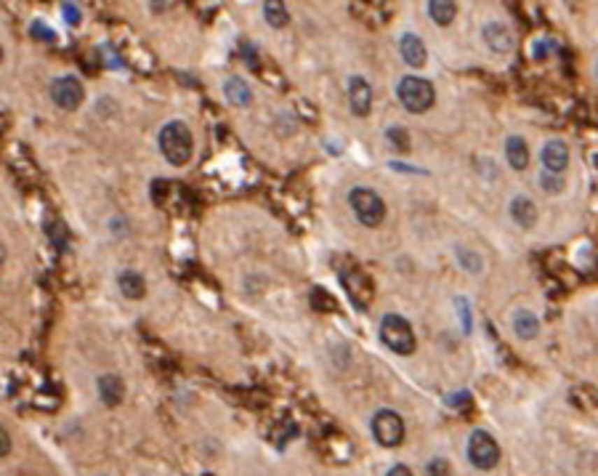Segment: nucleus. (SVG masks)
Listing matches in <instances>:
<instances>
[{"label":"nucleus","mask_w":598,"mask_h":476,"mask_svg":"<svg viewBox=\"0 0 598 476\" xmlns=\"http://www.w3.org/2000/svg\"><path fill=\"white\" fill-rule=\"evenodd\" d=\"M159 152L171 165H186L192 152H194V139L189 125L181 120H173L168 125H162L159 131Z\"/></svg>","instance_id":"nucleus-1"},{"label":"nucleus","mask_w":598,"mask_h":476,"mask_svg":"<svg viewBox=\"0 0 598 476\" xmlns=\"http://www.w3.org/2000/svg\"><path fill=\"white\" fill-rule=\"evenodd\" d=\"M397 96L399 104L404 106L412 115H420V112H428L434 106V99H436V91L434 85L423 78H415V75H407V78L399 80L397 85Z\"/></svg>","instance_id":"nucleus-2"},{"label":"nucleus","mask_w":598,"mask_h":476,"mask_svg":"<svg viewBox=\"0 0 598 476\" xmlns=\"http://www.w3.org/2000/svg\"><path fill=\"white\" fill-rule=\"evenodd\" d=\"M380 341H383L394 354H401V357L412 354L415 346H418V338H415V332H412V325L404 317H399V314H385L383 317V322H380Z\"/></svg>","instance_id":"nucleus-3"},{"label":"nucleus","mask_w":598,"mask_h":476,"mask_svg":"<svg viewBox=\"0 0 598 476\" xmlns=\"http://www.w3.org/2000/svg\"><path fill=\"white\" fill-rule=\"evenodd\" d=\"M348 205L364 226H380L385 218V205L378 192H372L367 186H354L348 192Z\"/></svg>","instance_id":"nucleus-4"},{"label":"nucleus","mask_w":598,"mask_h":476,"mask_svg":"<svg viewBox=\"0 0 598 476\" xmlns=\"http://www.w3.org/2000/svg\"><path fill=\"white\" fill-rule=\"evenodd\" d=\"M465 452H468V461L476 465L478 471H492L494 465L500 463V444L494 442L492 434L481 431V428L468 437Z\"/></svg>","instance_id":"nucleus-5"},{"label":"nucleus","mask_w":598,"mask_h":476,"mask_svg":"<svg viewBox=\"0 0 598 476\" xmlns=\"http://www.w3.org/2000/svg\"><path fill=\"white\" fill-rule=\"evenodd\" d=\"M372 437L383 447H399L404 442V421L394 410H378L372 418Z\"/></svg>","instance_id":"nucleus-6"},{"label":"nucleus","mask_w":598,"mask_h":476,"mask_svg":"<svg viewBox=\"0 0 598 476\" xmlns=\"http://www.w3.org/2000/svg\"><path fill=\"white\" fill-rule=\"evenodd\" d=\"M48 96H51V102L59 109H64V112H75L80 104H83V83L78 78H72V75H64V78H56L51 80V85H48Z\"/></svg>","instance_id":"nucleus-7"},{"label":"nucleus","mask_w":598,"mask_h":476,"mask_svg":"<svg viewBox=\"0 0 598 476\" xmlns=\"http://www.w3.org/2000/svg\"><path fill=\"white\" fill-rule=\"evenodd\" d=\"M341 277H343L346 293L351 295V301H354L359 309H364V306L370 304L372 285H370V279H367V274H364L362 269H357V266H348Z\"/></svg>","instance_id":"nucleus-8"},{"label":"nucleus","mask_w":598,"mask_h":476,"mask_svg":"<svg viewBox=\"0 0 598 476\" xmlns=\"http://www.w3.org/2000/svg\"><path fill=\"white\" fill-rule=\"evenodd\" d=\"M348 106L357 118H367L372 109V85L359 75L348 80Z\"/></svg>","instance_id":"nucleus-9"},{"label":"nucleus","mask_w":598,"mask_h":476,"mask_svg":"<svg viewBox=\"0 0 598 476\" xmlns=\"http://www.w3.org/2000/svg\"><path fill=\"white\" fill-rule=\"evenodd\" d=\"M540 160H543L545 171L561 176V173L567 171V165H569V146H567V141H561V139H550L543 146Z\"/></svg>","instance_id":"nucleus-10"},{"label":"nucleus","mask_w":598,"mask_h":476,"mask_svg":"<svg viewBox=\"0 0 598 476\" xmlns=\"http://www.w3.org/2000/svg\"><path fill=\"white\" fill-rule=\"evenodd\" d=\"M99 399L104 402L106 407H120L122 405V399H125V384H122V378L115 375V372H104V375H99Z\"/></svg>","instance_id":"nucleus-11"},{"label":"nucleus","mask_w":598,"mask_h":476,"mask_svg":"<svg viewBox=\"0 0 598 476\" xmlns=\"http://www.w3.org/2000/svg\"><path fill=\"white\" fill-rule=\"evenodd\" d=\"M508 213H511V218H513L516 226H521V229H532L534 221H537V208H534V202H532L527 195H518V197L511 200Z\"/></svg>","instance_id":"nucleus-12"},{"label":"nucleus","mask_w":598,"mask_h":476,"mask_svg":"<svg viewBox=\"0 0 598 476\" xmlns=\"http://www.w3.org/2000/svg\"><path fill=\"white\" fill-rule=\"evenodd\" d=\"M399 51H401V59L410 66H423L425 64V46L423 40L412 32H404L399 38Z\"/></svg>","instance_id":"nucleus-13"},{"label":"nucleus","mask_w":598,"mask_h":476,"mask_svg":"<svg viewBox=\"0 0 598 476\" xmlns=\"http://www.w3.org/2000/svg\"><path fill=\"white\" fill-rule=\"evenodd\" d=\"M484 43L490 46L492 51L497 53H508L511 51V46H513V35H511V29L500 22H490V24L484 27Z\"/></svg>","instance_id":"nucleus-14"},{"label":"nucleus","mask_w":598,"mask_h":476,"mask_svg":"<svg viewBox=\"0 0 598 476\" xmlns=\"http://www.w3.org/2000/svg\"><path fill=\"white\" fill-rule=\"evenodd\" d=\"M118 285H120V293H122L128 301H141L146 295V279L141 277L138 272H133V269L120 272Z\"/></svg>","instance_id":"nucleus-15"},{"label":"nucleus","mask_w":598,"mask_h":476,"mask_svg":"<svg viewBox=\"0 0 598 476\" xmlns=\"http://www.w3.org/2000/svg\"><path fill=\"white\" fill-rule=\"evenodd\" d=\"M505 158H508V165L513 171H524L529 165V146L521 136H508L505 141Z\"/></svg>","instance_id":"nucleus-16"},{"label":"nucleus","mask_w":598,"mask_h":476,"mask_svg":"<svg viewBox=\"0 0 598 476\" xmlns=\"http://www.w3.org/2000/svg\"><path fill=\"white\" fill-rule=\"evenodd\" d=\"M511 322H513V332L521 341H532L540 332V319L534 317L529 309H518Z\"/></svg>","instance_id":"nucleus-17"},{"label":"nucleus","mask_w":598,"mask_h":476,"mask_svg":"<svg viewBox=\"0 0 598 476\" xmlns=\"http://www.w3.org/2000/svg\"><path fill=\"white\" fill-rule=\"evenodd\" d=\"M224 93H226V99L232 102L234 106H248L252 102V91H250V85L245 83L242 78H229L224 83Z\"/></svg>","instance_id":"nucleus-18"},{"label":"nucleus","mask_w":598,"mask_h":476,"mask_svg":"<svg viewBox=\"0 0 598 476\" xmlns=\"http://www.w3.org/2000/svg\"><path fill=\"white\" fill-rule=\"evenodd\" d=\"M264 19L269 27L282 29L290 24V11L285 6V0H264Z\"/></svg>","instance_id":"nucleus-19"},{"label":"nucleus","mask_w":598,"mask_h":476,"mask_svg":"<svg viewBox=\"0 0 598 476\" xmlns=\"http://www.w3.org/2000/svg\"><path fill=\"white\" fill-rule=\"evenodd\" d=\"M428 13L439 27H447L452 24L457 6H455V0H428Z\"/></svg>","instance_id":"nucleus-20"},{"label":"nucleus","mask_w":598,"mask_h":476,"mask_svg":"<svg viewBox=\"0 0 598 476\" xmlns=\"http://www.w3.org/2000/svg\"><path fill=\"white\" fill-rule=\"evenodd\" d=\"M43 232H45V237L51 239L56 248H64L66 239H69V232H66V226L59 221V218H48L45 224H43Z\"/></svg>","instance_id":"nucleus-21"},{"label":"nucleus","mask_w":598,"mask_h":476,"mask_svg":"<svg viewBox=\"0 0 598 476\" xmlns=\"http://www.w3.org/2000/svg\"><path fill=\"white\" fill-rule=\"evenodd\" d=\"M385 139H388V144L394 146L397 152H407L410 149V133L404 131V128H399V125H391L385 131Z\"/></svg>","instance_id":"nucleus-22"},{"label":"nucleus","mask_w":598,"mask_h":476,"mask_svg":"<svg viewBox=\"0 0 598 476\" xmlns=\"http://www.w3.org/2000/svg\"><path fill=\"white\" fill-rule=\"evenodd\" d=\"M452 474V465L447 458H441V455H436V458H431L428 463H425V476H450Z\"/></svg>","instance_id":"nucleus-23"},{"label":"nucleus","mask_w":598,"mask_h":476,"mask_svg":"<svg viewBox=\"0 0 598 476\" xmlns=\"http://www.w3.org/2000/svg\"><path fill=\"white\" fill-rule=\"evenodd\" d=\"M457 255H460V261H463L465 272H474V274L481 272V258H478L476 253H468L465 248H457Z\"/></svg>","instance_id":"nucleus-24"},{"label":"nucleus","mask_w":598,"mask_h":476,"mask_svg":"<svg viewBox=\"0 0 598 476\" xmlns=\"http://www.w3.org/2000/svg\"><path fill=\"white\" fill-rule=\"evenodd\" d=\"M540 186H543L545 192H561V189H564V178L556 176V173L545 171L543 176H540Z\"/></svg>","instance_id":"nucleus-25"},{"label":"nucleus","mask_w":598,"mask_h":476,"mask_svg":"<svg viewBox=\"0 0 598 476\" xmlns=\"http://www.w3.org/2000/svg\"><path fill=\"white\" fill-rule=\"evenodd\" d=\"M168 189H171V184L168 181H162V178H157V181H152V200L157 202V205H162L165 202V197H168Z\"/></svg>","instance_id":"nucleus-26"},{"label":"nucleus","mask_w":598,"mask_h":476,"mask_svg":"<svg viewBox=\"0 0 598 476\" xmlns=\"http://www.w3.org/2000/svg\"><path fill=\"white\" fill-rule=\"evenodd\" d=\"M457 314H460V322H463V330L471 332V312H468V301L465 298H457Z\"/></svg>","instance_id":"nucleus-27"},{"label":"nucleus","mask_w":598,"mask_h":476,"mask_svg":"<svg viewBox=\"0 0 598 476\" xmlns=\"http://www.w3.org/2000/svg\"><path fill=\"white\" fill-rule=\"evenodd\" d=\"M447 405L450 407H465V405H471V394L468 391H457V394L447 397Z\"/></svg>","instance_id":"nucleus-28"},{"label":"nucleus","mask_w":598,"mask_h":476,"mask_svg":"<svg viewBox=\"0 0 598 476\" xmlns=\"http://www.w3.org/2000/svg\"><path fill=\"white\" fill-rule=\"evenodd\" d=\"M11 447H13L11 434H8V431H6L3 426H0V458H6V455L11 452Z\"/></svg>","instance_id":"nucleus-29"},{"label":"nucleus","mask_w":598,"mask_h":476,"mask_svg":"<svg viewBox=\"0 0 598 476\" xmlns=\"http://www.w3.org/2000/svg\"><path fill=\"white\" fill-rule=\"evenodd\" d=\"M385 476H415V474H412L410 465L397 463V465H391V468H388V474H385Z\"/></svg>","instance_id":"nucleus-30"},{"label":"nucleus","mask_w":598,"mask_h":476,"mask_svg":"<svg viewBox=\"0 0 598 476\" xmlns=\"http://www.w3.org/2000/svg\"><path fill=\"white\" fill-rule=\"evenodd\" d=\"M64 19L69 22V24H78V22H80L78 8H75V6H64Z\"/></svg>","instance_id":"nucleus-31"},{"label":"nucleus","mask_w":598,"mask_h":476,"mask_svg":"<svg viewBox=\"0 0 598 476\" xmlns=\"http://www.w3.org/2000/svg\"><path fill=\"white\" fill-rule=\"evenodd\" d=\"M149 6H152V11L162 13V11H168V8H171L173 0H149Z\"/></svg>","instance_id":"nucleus-32"},{"label":"nucleus","mask_w":598,"mask_h":476,"mask_svg":"<svg viewBox=\"0 0 598 476\" xmlns=\"http://www.w3.org/2000/svg\"><path fill=\"white\" fill-rule=\"evenodd\" d=\"M32 35H35V38H45V40H53V32H48V29H45V32H43V24H32Z\"/></svg>","instance_id":"nucleus-33"},{"label":"nucleus","mask_w":598,"mask_h":476,"mask_svg":"<svg viewBox=\"0 0 598 476\" xmlns=\"http://www.w3.org/2000/svg\"><path fill=\"white\" fill-rule=\"evenodd\" d=\"M6 258H8V251H6V245H3V239H0V266L6 264Z\"/></svg>","instance_id":"nucleus-34"},{"label":"nucleus","mask_w":598,"mask_h":476,"mask_svg":"<svg viewBox=\"0 0 598 476\" xmlns=\"http://www.w3.org/2000/svg\"><path fill=\"white\" fill-rule=\"evenodd\" d=\"M0 62H3V46H0Z\"/></svg>","instance_id":"nucleus-35"},{"label":"nucleus","mask_w":598,"mask_h":476,"mask_svg":"<svg viewBox=\"0 0 598 476\" xmlns=\"http://www.w3.org/2000/svg\"><path fill=\"white\" fill-rule=\"evenodd\" d=\"M596 78H598V59H596Z\"/></svg>","instance_id":"nucleus-36"}]
</instances>
